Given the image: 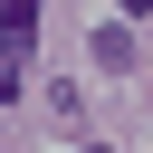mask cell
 <instances>
[{
    "label": "cell",
    "mask_w": 153,
    "mask_h": 153,
    "mask_svg": "<svg viewBox=\"0 0 153 153\" xmlns=\"http://www.w3.org/2000/svg\"><path fill=\"white\" fill-rule=\"evenodd\" d=\"M38 38V0H0V57H29Z\"/></svg>",
    "instance_id": "1"
},
{
    "label": "cell",
    "mask_w": 153,
    "mask_h": 153,
    "mask_svg": "<svg viewBox=\"0 0 153 153\" xmlns=\"http://www.w3.org/2000/svg\"><path fill=\"white\" fill-rule=\"evenodd\" d=\"M10 96H19V76H10V57H0V105H10Z\"/></svg>",
    "instance_id": "2"
},
{
    "label": "cell",
    "mask_w": 153,
    "mask_h": 153,
    "mask_svg": "<svg viewBox=\"0 0 153 153\" xmlns=\"http://www.w3.org/2000/svg\"><path fill=\"white\" fill-rule=\"evenodd\" d=\"M115 10H153V0H115Z\"/></svg>",
    "instance_id": "3"
},
{
    "label": "cell",
    "mask_w": 153,
    "mask_h": 153,
    "mask_svg": "<svg viewBox=\"0 0 153 153\" xmlns=\"http://www.w3.org/2000/svg\"><path fill=\"white\" fill-rule=\"evenodd\" d=\"M86 153H105V143H86Z\"/></svg>",
    "instance_id": "4"
}]
</instances>
